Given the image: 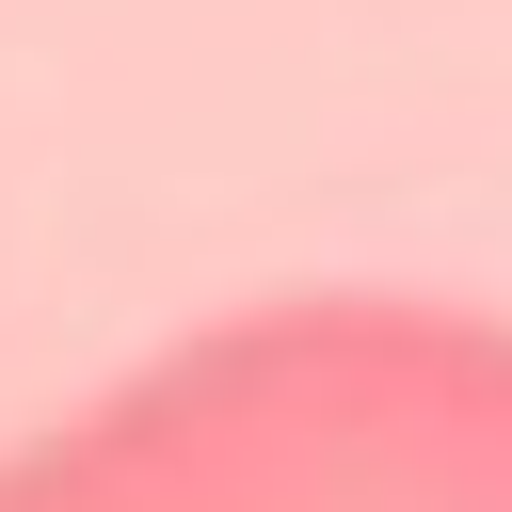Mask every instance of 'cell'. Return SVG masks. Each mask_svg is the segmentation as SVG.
<instances>
[{"label": "cell", "instance_id": "6da1fadb", "mask_svg": "<svg viewBox=\"0 0 512 512\" xmlns=\"http://www.w3.org/2000/svg\"><path fill=\"white\" fill-rule=\"evenodd\" d=\"M0 512H512V304L256 288L32 416Z\"/></svg>", "mask_w": 512, "mask_h": 512}]
</instances>
